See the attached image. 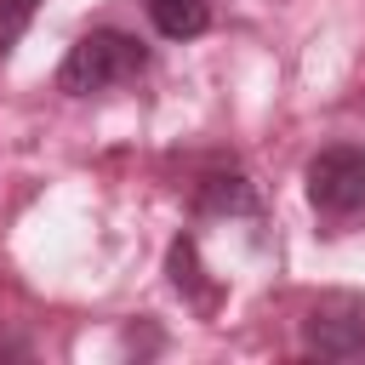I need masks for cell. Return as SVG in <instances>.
<instances>
[{
    "label": "cell",
    "mask_w": 365,
    "mask_h": 365,
    "mask_svg": "<svg viewBox=\"0 0 365 365\" xmlns=\"http://www.w3.org/2000/svg\"><path fill=\"white\" fill-rule=\"evenodd\" d=\"M302 348L319 359H359L365 354V297L325 291L302 314Z\"/></svg>",
    "instance_id": "3957f363"
},
{
    "label": "cell",
    "mask_w": 365,
    "mask_h": 365,
    "mask_svg": "<svg viewBox=\"0 0 365 365\" xmlns=\"http://www.w3.org/2000/svg\"><path fill=\"white\" fill-rule=\"evenodd\" d=\"M200 211H240V217H251V211H257L251 182H245V177H211V182L200 188Z\"/></svg>",
    "instance_id": "8992f818"
},
{
    "label": "cell",
    "mask_w": 365,
    "mask_h": 365,
    "mask_svg": "<svg viewBox=\"0 0 365 365\" xmlns=\"http://www.w3.org/2000/svg\"><path fill=\"white\" fill-rule=\"evenodd\" d=\"M143 68V46L120 29H91L68 46L63 68H57V91L68 97H91V91H108L120 80H131Z\"/></svg>",
    "instance_id": "6da1fadb"
},
{
    "label": "cell",
    "mask_w": 365,
    "mask_h": 365,
    "mask_svg": "<svg viewBox=\"0 0 365 365\" xmlns=\"http://www.w3.org/2000/svg\"><path fill=\"white\" fill-rule=\"evenodd\" d=\"M148 17L165 40H194L211 29V0H148Z\"/></svg>",
    "instance_id": "277c9868"
},
{
    "label": "cell",
    "mask_w": 365,
    "mask_h": 365,
    "mask_svg": "<svg viewBox=\"0 0 365 365\" xmlns=\"http://www.w3.org/2000/svg\"><path fill=\"white\" fill-rule=\"evenodd\" d=\"M34 6H40V0H0V57L17 46V34H23L29 17H34Z\"/></svg>",
    "instance_id": "52a82bcc"
},
{
    "label": "cell",
    "mask_w": 365,
    "mask_h": 365,
    "mask_svg": "<svg viewBox=\"0 0 365 365\" xmlns=\"http://www.w3.org/2000/svg\"><path fill=\"white\" fill-rule=\"evenodd\" d=\"M308 182V205L331 222H354L365 217V148L359 143H331L308 160L302 171Z\"/></svg>",
    "instance_id": "7a4b0ae2"
},
{
    "label": "cell",
    "mask_w": 365,
    "mask_h": 365,
    "mask_svg": "<svg viewBox=\"0 0 365 365\" xmlns=\"http://www.w3.org/2000/svg\"><path fill=\"white\" fill-rule=\"evenodd\" d=\"M165 268H171V285H177L182 297L211 302V285H205V274H200V251H194V240H177L171 257H165Z\"/></svg>",
    "instance_id": "5b68a950"
}]
</instances>
